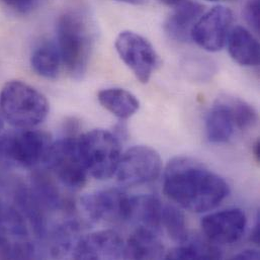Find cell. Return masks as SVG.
<instances>
[{
    "instance_id": "8992f818",
    "label": "cell",
    "mask_w": 260,
    "mask_h": 260,
    "mask_svg": "<svg viewBox=\"0 0 260 260\" xmlns=\"http://www.w3.org/2000/svg\"><path fill=\"white\" fill-rule=\"evenodd\" d=\"M44 162L66 187L80 189L85 185L88 172L79 153L77 138L65 137L52 143Z\"/></svg>"
},
{
    "instance_id": "484cf974",
    "label": "cell",
    "mask_w": 260,
    "mask_h": 260,
    "mask_svg": "<svg viewBox=\"0 0 260 260\" xmlns=\"http://www.w3.org/2000/svg\"><path fill=\"white\" fill-rule=\"evenodd\" d=\"M250 240L256 244V245H259L260 244V222L259 220H257L255 226H254V229L252 231V234H251V237H250Z\"/></svg>"
},
{
    "instance_id": "f1b7e54d",
    "label": "cell",
    "mask_w": 260,
    "mask_h": 260,
    "mask_svg": "<svg viewBox=\"0 0 260 260\" xmlns=\"http://www.w3.org/2000/svg\"><path fill=\"white\" fill-rule=\"evenodd\" d=\"M159 1H161L162 3H164L166 5H176L179 2H181L182 0H159Z\"/></svg>"
},
{
    "instance_id": "5bb4252c",
    "label": "cell",
    "mask_w": 260,
    "mask_h": 260,
    "mask_svg": "<svg viewBox=\"0 0 260 260\" xmlns=\"http://www.w3.org/2000/svg\"><path fill=\"white\" fill-rule=\"evenodd\" d=\"M238 130L235 117L226 96L217 100L206 118V133L213 144L229 142Z\"/></svg>"
},
{
    "instance_id": "cb8c5ba5",
    "label": "cell",
    "mask_w": 260,
    "mask_h": 260,
    "mask_svg": "<svg viewBox=\"0 0 260 260\" xmlns=\"http://www.w3.org/2000/svg\"><path fill=\"white\" fill-rule=\"evenodd\" d=\"M12 242L6 229L0 204V258H8Z\"/></svg>"
},
{
    "instance_id": "ac0fdd59",
    "label": "cell",
    "mask_w": 260,
    "mask_h": 260,
    "mask_svg": "<svg viewBox=\"0 0 260 260\" xmlns=\"http://www.w3.org/2000/svg\"><path fill=\"white\" fill-rule=\"evenodd\" d=\"M98 100L108 112L121 120L133 117L140 109L139 100L130 91L120 87L101 90Z\"/></svg>"
},
{
    "instance_id": "7402d4cb",
    "label": "cell",
    "mask_w": 260,
    "mask_h": 260,
    "mask_svg": "<svg viewBox=\"0 0 260 260\" xmlns=\"http://www.w3.org/2000/svg\"><path fill=\"white\" fill-rule=\"evenodd\" d=\"M226 99L235 117L238 130H249L253 128L257 122L255 109L240 99L232 96H226Z\"/></svg>"
},
{
    "instance_id": "d4e9b609",
    "label": "cell",
    "mask_w": 260,
    "mask_h": 260,
    "mask_svg": "<svg viewBox=\"0 0 260 260\" xmlns=\"http://www.w3.org/2000/svg\"><path fill=\"white\" fill-rule=\"evenodd\" d=\"M234 259L257 260L260 258L259 252L254 249H245L233 256Z\"/></svg>"
},
{
    "instance_id": "6da1fadb",
    "label": "cell",
    "mask_w": 260,
    "mask_h": 260,
    "mask_svg": "<svg viewBox=\"0 0 260 260\" xmlns=\"http://www.w3.org/2000/svg\"><path fill=\"white\" fill-rule=\"evenodd\" d=\"M163 190L182 209L205 213L217 208L229 196L230 186L222 176L194 159L176 157L165 169Z\"/></svg>"
},
{
    "instance_id": "83f0119b",
    "label": "cell",
    "mask_w": 260,
    "mask_h": 260,
    "mask_svg": "<svg viewBox=\"0 0 260 260\" xmlns=\"http://www.w3.org/2000/svg\"><path fill=\"white\" fill-rule=\"evenodd\" d=\"M117 1L125 2V3H129V4H134V5H140V4L146 3L148 0H117Z\"/></svg>"
},
{
    "instance_id": "e0dca14e",
    "label": "cell",
    "mask_w": 260,
    "mask_h": 260,
    "mask_svg": "<svg viewBox=\"0 0 260 260\" xmlns=\"http://www.w3.org/2000/svg\"><path fill=\"white\" fill-rule=\"evenodd\" d=\"M164 252L157 232L146 228H137L125 244V259H160Z\"/></svg>"
},
{
    "instance_id": "4dcf8cb0",
    "label": "cell",
    "mask_w": 260,
    "mask_h": 260,
    "mask_svg": "<svg viewBox=\"0 0 260 260\" xmlns=\"http://www.w3.org/2000/svg\"><path fill=\"white\" fill-rule=\"evenodd\" d=\"M6 1H11V2H16V3H25V2H29V1H34V0H6Z\"/></svg>"
},
{
    "instance_id": "9c48e42d",
    "label": "cell",
    "mask_w": 260,
    "mask_h": 260,
    "mask_svg": "<svg viewBox=\"0 0 260 260\" xmlns=\"http://www.w3.org/2000/svg\"><path fill=\"white\" fill-rule=\"evenodd\" d=\"M130 197L118 188H107L84 194L80 207L85 217L94 223L128 222Z\"/></svg>"
},
{
    "instance_id": "52a82bcc",
    "label": "cell",
    "mask_w": 260,
    "mask_h": 260,
    "mask_svg": "<svg viewBox=\"0 0 260 260\" xmlns=\"http://www.w3.org/2000/svg\"><path fill=\"white\" fill-rule=\"evenodd\" d=\"M161 170L159 153L149 146L139 145L122 155L116 173L121 184L136 186L156 180Z\"/></svg>"
},
{
    "instance_id": "7c38bea8",
    "label": "cell",
    "mask_w": 260,
    "mask_h": 260,
    "mask_svg": "<svg viewBox=\"0 0 260 260\" xmlns=\"http://www.w3.org/2000/svg\"><path fill=\"white\" fill-rule=\"evenodd\" d=\"M125 242L114 230H100L77 239L72 248L74 259H125Z\"/></svg>"
},
{
    "instance_id": "603a6c76",
    "label": "cell",
    "mask_w": 260,
    "mask_h": 260,
    "mask_svg": "<svg viewBox=\"0 0 260 260\" xmlns=\"http://www.w3.org/2000/svg\"><path fill=\"white\" fill-rule=\"evenodd\" d=\"M245 20L255 32L259 31V0H248L243 11Z\"/></svg>"
},
{
    "instance_id": "ba28073f",
    "label": "cell",
    "mask_w": 260,
    "mask_h": 260,
    "mask_svg": "<svg viewBox=\"0 0 260 260\" xmlns=\"http://www.w3.org/2000/svg\"><path fill=\"white\" fill-rule=\"evenodd\" d=\"M115 47L136 78L147 83L159 64V56L152 44L137 32L125 30L117 37Z\"/></svg>"
},
{
    "instance_id": "4fadbf2b",
    "label": "cell",
    "mask_w": 260,
    "mask_h": 260,
    "mask_svg": "<svg viewBox=\"0 0 260 260\" xmlns=\"http://www.w3.org/2000/svg\"><path fill=\"white\" fill-rule=\"evenodd\" d=\"M204 13V6L192 0H182L167 18L164 29L166 35L176 42H188L191 29Z\"/></svg>"
},
{
    "instance_id": "8fae6325",
    "label": "cell",
    "mask_w": 260,
    "mask_h": 260,
    "mask_svg": "<svg viewBox=\"0 0 260 260\" xmlns=\"http://www.w3.org/2000/svg\"><path fill=\"white\" fill-rule=\"evenodd\" d=\"M201 226L212 243L218 246L231 245L239 241L245 233L247 218L241 209H227L205 216Z\"/></svg>"
},
{
    "instance_id": "d6986e66",
    "label": "cell",
    "mask_w": 260,
    "mask_h": 260,
    "mask_svg": "<svg viewBox=\"0 0 260 260\" xmlns=\"http://www.w3.org/2000/svg\"><path fill=\"white\" fill-rule=\"evenodd\" d=\"M61 56L57 45L53 42L42 43L37 47L30 57L32 70L47 79H55L59 75L61 68Z\"/></svg>"
},
{
    "instance_id": "5b68a950",
    "label": "cell",
    "mask_w": 260,
    "mask_h": 260,
    "mask_svg": "<svg viewBox=\"0 0 260 260\" xmlns=\"http://www.w3.org/2000/svg\"><path fill=\"white\" fill-rule=\"evenodd\" d=\"M52 142L43 131L15 129L0 136V159L10 165L31 168L44 162Z\"/></svg>"
},
{
    "instance_id": "44dd1931",
    "label": "cell",
    "mask_w": 260,
    "mask_h": 260,
    "mask_svg": "<svg viewBox=\"0 0 260 260\" xmlns=\"http://www.w3.org/2000/svg\"><path fill=\"white\" fill-rule=\"evenodd\" d=\"M161 224L166 230L169 238L177 244H182L188 240V230L183 213L172 205L162 208Z\"/></svg>"
},
{
    "instance_id": "ffe728a7",
    "label": "cell",
    "mask_w": 260,
    "mask_h": 260,
    "mask_svg": "<svg viewBox=\"0 0 260 260\" xmlns=\"http://www.w3.org/2000/svg\"><path fill=\"white\" fill-rule=\"evenodd\" d=\"M220 247L211 241L204 240H188L177 247L168 251L164 258L166 259H220L222 258Z\"/></svg>"
},
{
    "instance_id": "7a4b0ae2",
    "label": "cell",
    "mask_w": 260,
    "mask_h": 260,
    "mask_svg": "<svg viewBox=\"0 0 260 260\" xmlns=\"http://www.w3.org/2000/svg\"><path fill=\"white\" fill-rule=\"evenodd\" d=\"M0 110L15 129H34L48 117L50 107L46 96L29 84L12 80L0 92Z\"/></svg>"
},
{
    "instance_id": "277c9868",
    "label": "cell",
    "mask_w": 260,
    "mask_h": 260,
    "mask_svg": "<svg viewBox=\"0 0 260 260\" xmlns=\"http://www.w3.org/2000/svg\"><path fill=\"white\" fill-rule=\"evenodd\" d=\"M81 159L91 176L105 180L117 171L122 157L119 139L110 131L94 129L77 138Z\"/></svg>"
},
{
    "instance_id": "9a60e30c",
    "label": "cell",
    "mask_w": 260,
    "mask_h": 260,
    "mask_svg": "<svg viewBox=\"0 0 260 260\" xmlns=\"http://www.w3.org/2000/svg\"><path fill=\"white\" fill-rule=\"evenodd\" d=\"M226 44L230 56L239 65L253 67L259 64V44L244 26L232 27Z\"/></svg>"
},
{
    "instance_id": "4316f807",
    "label": "cell",
    "mask_w": 260,
    "mask_h": 260,
    "mask_svg": "<svg viewBox=\"0 0 260 260\" xmlns=\"http://www.w3.org/2000/svg\"><path fill=\"white\" fill-rule=\"evenodd\" d=\"M253 155L257 161H260V141L256 140L253 144Z\"/></svg>"
},
{
    "instance_id": "30bf717a",
    "label": "cell",
    "mask_w": 260,
    "mask_h": 260,
    "mask_svg": "<svg viewBox=\"0 0 260 260\" xmlns=\"http://www.w3.org/2000/svg\"><path fill=\"white\" fill-rule=\"evenodd\" d=\"M232 22V10L224 5H217L198 19L191 29L190 39L208 52L221 51L226 45Z\"/></svg>"
},
{
    "instance_id": "1f68e13d",
    "label": "cell",
    "mask_w": 260,
    "mask_h": 260,
    "mask_svg": "<svg viewBox=\"0 0 260 260\" xmlns=\"http://www.w3.org/2000/svg\"><path fill=\"white\" fill-rule=\"evenodd\" d=\"M209 1H217V0H209Z\"/></svg>"
},
{
    "instance_id": "f546056e",
    "label": "cell",
    "mask_w": 260,
    "mask_h": 260,
    "mask_svg": "<svg viewBox=\"0 0 260 260\" xmlns=\"http://www.w3.org/2000/svg\"><path fill=\"white\" fill-rule=\"evenodd\" d=\"M4 117H3V115H2V112H1V110H0V132L1 130L3 129V127H4Z\"/></svg>"
},
{
    "instance_id": "3957f363",
    "label": "cell",
    "mask_w": 260,
    "mask_h": 260,
    "mask_svg": "<svg viewBox=\"0 0 260 260\" xmlns=\"http://www.w3.org/2000/svg\"><path fill=\"white\" fill-rule=\"evenodd\" d=\"M56 45L67 71L73 77H81L92 50V35L86 20L74 12L62 14L57 22Z\"/></svg>"
},
{
    "instance_id": "2e32d148",
    "label": "cell",
    "mask_w": 260,
    "mask_h": 260,
    "mask_svg": "<svg viewBox=\"0 0 260 260\" xmlns=\"http://www.w3.org/2000/svg\"><path fill=\"white\" fill-rule=\"evenodd\" d=\"M162 205L153 194L130 197L128 222L137 225V228H146L158 231L161 226Z\"/></svg>"
}]
</instances>
